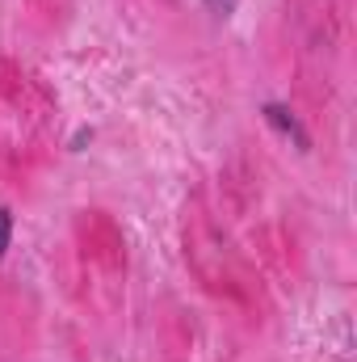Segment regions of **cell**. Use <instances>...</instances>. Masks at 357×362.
I'll use <instances>...</instances> for the list:
<instances>
[{"label": "cell", "instance_id": "1", "mask_svg": "<svg viewBox=\"0 0 357 362\" xmlns=\"http://www.w3.org/2000/svg\"><path fill=\"white\" fill-rule=\"evenodd\" d=\"M8 232H13V219H8V211H0V257L8 249Z\"/></svg>", "mask_w": 357, "mask_h": 362}]
</instances>
